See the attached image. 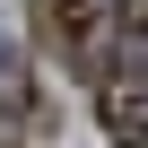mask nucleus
<instances>
[{
    "mask_svg": "<svg viewBox=\"0 0 148 148\" xmlns=\"http://www.w3.org/2000/svg\"><path fill=\"white\" fill-rule=\"evenodd\" d=\"M113 26H122V61H148V0H113Z\"/></svg>",
    "mask_w": 148,
    "mask_h": 148,
    "instance_id": "obj_4",
    "label": "nucleus"
},
{
    "mask_svg": "<svg viewBox=\"0 0 148 148\" xmlns=\"http://www.w3.org/2000/svg\"><path fill=\"white\" fill-rule=\"evenodd\" d=\"M0 122H35V70H26V52H0Z\"/></svg>",
    "mask_w": 148,
    "mask_h": 148,
    "instance_id": "obj_3",
    "label": "nucleus"
},
{
    "mask_svg": "<svg viewBox=\"0 0 148 148\" xmlns=\"http://www.w3.org/2000/svg\"><path fill=\"white\" fill-rule=\"evenodd\" d=\"M35 26L61 61H96V44L113 26V0H35Z\"/></svg>",
    "mask_w": 148,
    "mask_h": 148,
    "instance_id": "obj_2",
    "label": "nucleus"
},
{
    "mask_svg": "<svg viewBox=\"0 0 148 148\" xmlns=\"http://www.w3.org/2000/svg\"><path fill=\"white\" fill-rule=\"evenodd\" d=\"M96 122L113 148H148V61H105L96 70Z\"/></svg>",
    "mask_w": 148,
    "mask_h": 148,
    "instance_id": "obj_1",
    "label": "nucleus"
}]
</instances>
